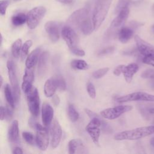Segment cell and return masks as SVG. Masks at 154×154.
Here are the masks:
<instances>
[{
	"mask_svg": "<svg viewBox=\"0 0 154 154\" xmlns=\"http://www.w3.org/2000/svg\"><path fill=\"white\" fill-rule=\"evenodd\" d=\"M49 60V52L45 51L41 54L39 57L38 63V73L40 76H42L46 71L48 62Z\"/></svg>",
	"mask_w": 154,
	"mask_h": 154,
	"instance_id": "23",
	"label": "cell"
},
{
	"mask_svg": "<svg viewBox=\"0 0 154 154\" xmlns=\"http://www.w3.org/2000/svg\"><path fill=\"white\" fill-rule=\"evenodd\" d=\"M130 2L131 0H119L117 5L116 8V11L117 13H119L123 8L128 7Z\"/></svg>",
	"mask_w": 154,
	"mask_h": 154,
	"instance_id": "34",
	"label": "cell"
},
{
	"mask_svg": "<svg viewBox=\"0 0 154 154\" xmlns=\"http://www.w3.org/2000/svg\"><path fill=\"white\" fill-rule=\"evenodd\" d=\"M54 116V109L47 102H44L42 107V119L43 125L48 127L52 123Z\"/></svg>",
	"mask_w": 154,
	"mask_h": 154,
	"instance_id": "16",
	"label": "cell"
},
{
	"mask_svg": "<svg viewBox=\"0 0 154 154\" xmlns=\"http://www.w3.org/2000/svg\"><path fill=\"white\" fill-rule=\"evenodd\" d=\"M129 14V10L128 7H126L121 10L118 13L117 16L114 18V19L111 22L110 26L114 28H117L121 26L127 20Z\"/></svg>",
	"mask_w": 154,
	"mask_h": 154,
	"instance_id": "18",
	"label": "cell"
},
{
	"mask_svg": "<svg viewBox=\"0 0 154 154\" xmlns=\"http://www.w3.org/2000/svg\"><path fill=\"white\" fill-rule=\"evenodd\" d=\"M125 65H123V64H121V65H119L118 66H117L114 71H113V73L114 75L116 76H119L120 75L121 73H123V69L125 67Z\"/></svg>",
	"mask_w": 154,
	"mask_h": 154,
	"instance_id": "41",
	"label": "cell"
},
{
	"mask_svg": "<svg viewBox=\"0 0 154 154\" xmlns=\"http://www.w3.org/2000/svg\"><path fill=\"white\" fill-rule=\"evenodd\" d=\"M5 110H6V116H5V119H7V120H10L12 117V116H13V112L11 110V109L8 107V106H7L5 108Z\"/></svg>",
	"mask_w": 154,
	"mask_h": 154,
	"instance_id": "42",
	"label": "cell"
},
{
	"mask_svg": "<svg viewBox=\"0 0 154 154\" xmlns=\"http://www.w3.org/2000/svg\"><path fill=\"white\" fill-rule=\"evenodd\" d=\"M29 124L31 126H32V128H35V126H36V125H37V123L35 122V120L31 117L29 120Z\"/></svg>",
	"mask_w": 154,
	"mask_h": 154,
	"instance_id": "47",
	"label": "cell"
},
{
	"mask_svg": "<svg viewBox=\"0 0 154 154\" xmlns=\"http://www.w3.org/2000/svg\"><path fill=\"white\" fill-rule=\"evenodd\" d=\"M84 35L90 34L94 29L93 21L91 20L90 17L87 18L80 25L79 28Z\"/></svg>",
	"mask_w": 154,
	"mask_h": 154,
	"instance_id": "25",
	"label": "cell"
},
{
	"mask_svg": "<svg viewBox=\"0 0 154 154\" xmlns=\"http://www.w3.org/2000/svg\"><path fill=\"white\" fill-rule=\"evenodd\" d=\"M134 34V29L130 26H124L122 27L118 32L119 40L120 42L123 43H126L129 41Z\"/></svg>",
	"mask_w": 154,
	"mask_h": 154,
	"instance_id": "21",
	"label": "cell"
},
{
	"mask_svg": "<svg viewBox=\"0 0 154 154\" xmlns=\"http://www.w3.org/2000/svg\"><path fill=\"white\" fill-rule=\"evenodd\" d=\"M9 5V2L7 0H1L0 1V13L1 15H4L7 8Z\"/></svg>",
	"mask_w": 154,
	"mask_h": 154,
	"instance_id": "39",
	"label": "cell"
},
{
	"mask_svg": "<svg viewBox=\"0 0 154 154\" xmlns=\"http://www.w3.org/2000/svg\"><path fill=\"white\" fill-rule=\"evenodd\" d=\"M69 153H86L87 149L84 142L79 138L72 139L68 144Z\"/></svg>",
	"mask_w": 154,
	"mask_h": 154,
	"instance_id": "15",
	"label": "cell"
},
{
	"mask_svg": "<svg viewBox=\"0 0 154 154\" xmlns=\"http://www.w3.org/2000/svg\"><path fill=\"white\" fill-rule=\"evenodd\" d=\"M134 39L137 49L141 55L144 56L149 55H154V46L153 45L144 41L137 35H135Z\"/></svg>",
	"mask_w": 154,
	"mask_h": 154,
	"instance_id": "13",
	"label": "cell"
},
{
	"mask_svg": "<svg viewBox=\"0 0 154 154\" xmlns=\"http://www.w3.org/2000/svg\"><path fill=\"white\" fill-rule=\"evenodd\" d=\"M154 134V125L143 126L117 133L114 138L117 141L136 140Z\"/></svg>",
	"mask_w": 154,
	"mask_h": 154,
	"instance_id": "1",
	"label": "cell"
},
{
	"mask_svg": "<svg viewBox=\"0 0 154 154\" xmlns=\"http://www.w3.org/2000/svg\"><path fill=\"white\" fill-rule=\"evenodd\" d=\"M138 65L136 63H131L125 66L122 73L127 82L130 83L131 82L134 75L138 72Z\"/></svg>",
	"mask_w": 154,
	"mask_h": 154,
	"instance_id": "19",
	"label": "cell"
},
{
	"mask_svg": "<svg viewBox=\"0 0 154 154\" xmlns=\"http://www.w3.org/2000/svg\"><path fill=\"white\" fill-rule=\"evenodd\" d=\"M13 153H15V154H22L23 153V151L22 150L21 148H20L19 147H16L13 149Z\"/></svg>",
	"mask_w": 154,
	"mask_h": 154,
	"instance_id": "46",
	"label": "cell"
},
{
	"mask_svg": "<svg viewBox=\"0 0 154 154\" xmlns=\"http://www.w3.org/2000/svg\"><path fill=\"white\" fill-rule=\"evenodd\" d=\"M26 15L23 13H19L14 15L11 18V22L13 25L18 26L26 22Z\"/></svg>",
	"mask_w": 154,
	"mask_h": 154,
	"instance_id": "27",
	"label": "cell"
},
{
	"mask_svg": "<svg viewBox=\"0 0 154 154\" xmlns=\"http://www.w3.org/2000/svg\"><path fill=\"white\" fill-rule=\"evenodd\" d=\"M40 49L37 48L32 51L27 57L25 61V65L27 68H33L39 59Z\"/></svg>",
	"mask_w": 154,
	"mask_h": 154,
	"instance_id": "22",
	"label": "cell"
},
{
	"mask_svg": "<svg viewBox=\"0 0 154 154\" xmlns=\"http://www.w3.org/2000/svg\"><path fill=\"white\" fill-rule=\"evenodd\" d=\"M109 71L108 67H103L97 70L93 73V76L96 79H99L105 76Z\"/></svg>",
	"mask_w": 154,
	"mask_h": 154,
	"instance_id": "33",
	"label": "cell"
},
{
	"mask_svg": "<svg viewBox=\"0 0 154 154\" xmlns=\"http://www.w3.org/2000/svg\"><path fill=\"white\" fill-rule=\"evenodd\" d=\"M25 94L26 95L29 110L34 117H37L40 111V97L38 90L35 87L32 86Z\"/></svg>",
	"mask_w": 154,
	"mask_h": 154,
	"instance_id": "4",
	"label": "cell"
},
{
	"mask_svg": "<svg viewBox=\"0 0 154 154\" xmlns=\"http://www.w3.org/2000/svg\"><path fill=\"white\" fill-rule=\"evenodd\" d=\"M32 40H28L22 45V49H21V58L22 60H23L28 55V51L31 48V46H32Z\"/></svg>",
	"mask_w": 154,
	"mask_h": 154,
	"instance_id": "32",
	"label": "cell"
},
{
	"mask_svg": "<svg viewBox=\"0 0 154 154\" xmlns=\"http://www.w3.org/2000/svg\"><path fill=\"white\" fill-rule=\"evenodd\" d=\"M52 102L55 106H58L60 102V99L57 95H54L52 97Z\"/></svg>",
	"mask_w": 154,
	"mask_h": 154,
	"instance_id": "43",
	"label": "cell"
},
{
	"mask_svg": "<svg viewBox=\"0 0 154 154\" xmlns=\"http://www.w3.org/2000/svg\"><path fill=\"white\" fill-rule=\"evenodd\" d=\"M7 67L8 70L9 80L11 85L15 102L17 103L20 99V89L19 87L16 67L13 61L11 60H8L7 63Z\"/></svg>",
	"mask_w": 154,
	"mask_h": 154,
	"instance_id": "6",
	"label": "cell"
},
{
	"mask_svg": "<svg viewBox=\"0 0 154 154\" xmlns=\"http://www.w3.org/2000/svg\"><path fill=\"white\" fill-rule=\"evenodd\" d=\"M71 67L76 70H87L88 64L83 60H73L70 63Z\"/></svg>",
	"mask_w": 154,
	"mask_h": 154,
	"instance_id": "29",
	"label": "cell"
},
{
	"mask_svg": "<svg viewBox=\"0 0 154 154\" xmlns=\"http://www.w3.org/2000/svg\"><path fill=\"white\" fill-rule=\"evenodd\" d=\"M152 12H153V14H154V4H153V5H152Z\"/></svg>",
	"mask_w": 154,
	"mask_h": 154,
	"instance_id": "53",
	"label": "cell"
},
{
	"mask_svg": "<svg viewBox=\"0 0 154 154\" xmlns=\"http://www.w3.org/2000/svg\"><path fill=\"white\" fill-rule=\"evenodd\" d=\"M61 35L72 53L79 57L85 55L84 51L79 46L78 37L72 27L64 26L61 30Z\"/></svg>",
	"mask_w": 154,
	"mask_h": 154,
	"instance_id": "2",
	"label": "cell"
},
{
	"mask_svg": "<svg viewBox=\"0 0 154 154\" xmlns=\"http://www.w3.org/2000/svg\"><path fill=\"white\" fill-rule=\"evenodd\" d=\"M53 80L54 81L57 88H58L60 90L64 91L66 88V81L64 79V78L60 75H57L52 78Z\"/></svg>",
	"mask_w": 154,
	"mask_h": 154,
	"instance_id": "30",
	"label": "cell"
},
{
	"mask_svg": "<svg viewBox=\"0 0 154 154\" xmlns=\"http://www.w3.org/2000/svg\"><path fill=\"white\" fill-rule=\"evenodd\" d=\"M102 120L98 117L91 119L90 122L85 127V130L91 138L93 143L99 145V137L100 135V127L102 126Z\"/></svg>",
	"mask_w": 154,
	"mask_h": 154,
	"instance_id": "7",
	"label": "cell"
},
{
	"mask_svg": "<svg viewBox=\"0 0 154 154\" xmlns=\"http://www.w3.org/2000/svg\"><path fill=\"white\" fill-rule=\"evenodd\" d=\"M57 1L63 3V4H70L73 2V0H57Z\"/></svg>",
	"mask_w": 154,
	"mask_h": 154,
	"instance_id": "48",
	"label": "cell"
},
{
	"mask_svg": "<svg viewBox=\"0 0 154 154\" xmlns=\"http://www.w3.org/2000/svg\"><path fill=\"white\" fill-rule=\"evenodd\" d=\"M141 76L145 79H154V69H148L143 72L141 74Z\"/></svg>",
	"mask_w": 154,
	"mask_h": 154,
	"instance_id": "36",
	"label": "cell"
},
{
	"mask_svg": "<svg viewBox=\"0 0 154 154\" xmlns=\"http://www.w3.org/2000/svg\"><path fill=\"white\" fill-rule=\"evenodd\" d=\"M19 123L17 120H13L8 131V139L10 142L15 143L19 140Z\"/></svg>",
	"mask_w": 154,
	"mask_h": 154,
	"instance_id": "20",
	"label": "cell"
},
{
	"mask_svg": "<svg viewBox=\"0 0 154 154\" xmlns=\"http://www.w3.org/2000/svg\"><path fill=\"white\" fill-rule=\"evenodd\" d=\"M68 116L69 119L72 122H76L79 117L78 112L76 110L74 106L72 104H69L68 106Z\"/></svg>",
	"mask_w": 154,
	"mask_h": 154,
	"instance_id": "31",
	"label": "cell"
},
{
	"mask_svg": "<svg viewBox=\"0 0 154 154\" xmlns=\"http://www.w3.org/2000/svg\"><path fill=\"white\" fill-rule=\"evenodd\" d=\"M57 88V87L52 78L46 80L44 85V93L46 97H52Z\"/></svg>",
	"mask_w": 154,
	"mask_h": 154,
	"instance_id": "24",
	"label": "cell"
},
{
	"mask_svg": "<svg viewBox=\"0 0 154 154\" xmlns=\"http://www.w3.org/2000/svg\"><path fill=\"white\" fill-rule=\"evenodd\" d=\"M149 113L154 114V108H152L149 109Z\"/></svg>",
	"mask_w": 154,
	"mask_h": 154,
	"instance_id": "50",
	"label": "cell"
},
{
	"mask_svg": "<svg viewBox=\"0 0 154 154\" xmlns=\"http://www.w3.org/2000/svg\"><path fill=\"white\" fill-rule=\"evenodd\" d=\"M129 24H130V27L132 28V29H135L143 25L141 23H140L136 21H132L130 22Z\"/></svg>",
	"mask_w": 154,
	"mask_h": 154,
	"instance_id": "44",
	"label": "cell"
},
{
	"mask_svg": "<svg viewBox=\"0 0 154 154\" xmlns=\"http://www.w3.org/2000/svg\"><path fill=\"white\" fill-rule=\"evenodd\" d=\"M132 109V106L131 105H119L102 110L100 112V116L104 119L113 120L118 118L122 114L131 111Z\"/></svg>",
	"mask_w": 154,
	"mask_h": 154,
	"instance_id": "9",
	"label": "cell"
},
{
	"mask_svg": "<svg viewBox=\"0 0 154 154\" xmlns=\"http://www.w3.org/2000/svg\"><path fill=\"white\" fill-rule=\"evenodd\" d=\"M142 61L143 63L154 67V55H149L144 56Z\"/></svg>",
	"mask_w": 154,
	"mask_h": 154,
	"instance_id": "38",
	"label": "cell"
},
{
	"mask_svg": "<svg viewBox=\"0 0 154 154\" xmlns=\"http://www.w3.org/2000/svg\"><path fill=\"white\" fill-rule=\"evenodd\" d=\"M87 93L89 95V96L92 98L94 99L96 97V90L94 88V85L91 83L88 82L87 84Z\"/></svg>",
	"mask_w": 154,
	"mask_h": 154,
	"instance_id": "37",
	"label": "cell"
},
{
	"mask_svg": "<svg viewBox=\"0 0 154 154\" xmlns=\"http://www.w3.org/2000/svg\"><path fill=\"white\" fill-rule=\"evenodd\" d=\"M4 94H5L6 100L7 101L8 105L11 107L14 108L16 102H15L13 93L11 91V88L10 86L7 84L4 87Z\"/></svg>",
	"mask_w": 154,
	"mask_h": 154,
	"instance_id": "26",
	"label": "cell"
},
{
	"mask_svg": "<svg viewBox=\"0 0 154 154\" xmlns=\"http://www.w3.org/2000/svg\"><path fill=\"white\" fill-rule=\"evenodd\" d=\"M150 143L151 146H152L154 147V137L151 138V140H150Z\"/></svg>",
	"mask_w": 154,
	"mask_h": 154,
	"instance_id": "49",
	"label": "cell"
},
{
	"mask_svg": "<svg viewBox=\"0 0 154 154\" xmlns=\"http://www.w3.org/2000/svg\"><path fill=\"white\" fill-rule=\"evenodd\" d=\"M147 101L154 102V95L143 91H137L116 98L119 103H124L131 101Z\"/></svg>",
	"mask_w": 154,
	"mask_h": 154,
	"instance_id": "8",
	"label": "cell"
},
{
	"mask_svg": "<svg viewBox=\"0 0 154 154\" xmlns=\"http://www.w3.org/2000/svg\"><path fill=\"white\" fill-rule=\"evenodd\" d=\"M22 137L23 138V139L25 140V141L29 144L30 145H32L34 144V136L32 135V134H31L29 132H23L22 133Z\"/></svg>",
	"mask_w": 154,
	"mask_h": 154,
	"instance_id": "35",
	"label": "cell"
},
{
	"mask_svg": "<svg viewBox=\"0 0 154 154\" xmlns=\"http://www.w3.org/2000/svg\"><path fill=\"white\" fill-rule=\"evenodd\" d=\"M151 29H152V31L154 33V25H153L152 26V28H151Z\"/></svg>",
	"mask_w": 154,
	"mask_h": 154,
	"instance_id": "52",
	"label": "cell"
},
{
	"mask_svg": "<svg viewBox=\"0 0 154 154\" xmlns=\"http://www.w3.org/2000/svg\"><path fill=\"white\" fill-rule=\"evenodd\" d=\"M45 29L49 38L53 42H56L60 38V28L57 22L48 21L45 25Z\"/></svg>",
	"mask_w": 154,
	"mask_h": 154,
	"instance_id": "14",
	"label": "cell"
},
{
	"mask_svg": "<svg viewBox=\"0 0 154 154\" xmlns=\"http://www.w3.org/2000/svg\"><path fill=\"white\" fill-rule=\"evenodd\" d=\"M0 79H1V87H2V82H3V79H2V76H0Z\"/></svg>",
	"mask_w": 154,
	"mask_h": 154,
	"instance_id": "51",
	"label": "cell"
},
{
	"mask_svg": "<svg viewBox=\"0 0 154 154\" xmlns=\"http://www.w3.org/2000/svg\"><path fill=\"white\" fill-rule=\"evenodd\" d=\"M35 141L37 147L41 150H46L49 144V135L47 129L37 123L36 126Z\"/></svg>",
	"mask_w": 154,
	"mask_h": 154,
	"instance_id": "11",
	"label": "cell"
},
{
	"mask_svg": "<svg viewBox=\"0 0 154 154\" xmlns=\"http://www.w3.org/2000/svg\"><path fill=\"white\" fill-rule=\"evenodd\" d=\"M22 42L20 38L17 39L13 43L11 46V54L14 58H17L19 57L20 53V51L22 49Z\"/></svg>",
	"mask_w": 154,
	"mask_h": 154,
	"instance_id": "28",
	"label": "cell"
},
{
	"mask_svg": "<svg viewBox=\"0 0 154 154\" xmlns=\"http://www.w3.org/2000/svg\"><path fill=\"white\" fill-rule=\"evenodd\" d=\"M34 81V72L32 68H26L25 74L23 77V82L22 84V90L25 93H27L32 87Z\"/></svg>",
	"mask_w": 154,
	"mask_h": 154,
	"instance_id": "17",
	"label": "cell"
},
{
	"mask_svg": "<svg viewBox=\"0 0 154 154\" xmlns=\"http://www.w3.org/2000/svg\"><path fill=\"white\" fill-rule=\"evenodd\" d=\"M112 0H96L92 16L94 29H97L105 20Z\"/></svg>",
	"mask_w": 154,
	"mask_h": 154,
	"instance_id": "3",
	"label": "cell"
},
{
	"mask_svg": "<svg viewBox=\"0 0 154 154\" xmlns=\"http://www.w3.org/2000/svg\"><path fill=\"white\" fill-rule=\"evenodd\" d=\"M51 134V144L52 148L55 149L59 145L61 137H62V129L58 121L55 119L51 124L50 128Z\"/></svg>",
	"mask_w": 154,
	"mask_h": 154,
	"instance_id": "12",
	"label": "cell"
},
{
	"mask_svg": "<svg viewBox=\"0 0 154 154\" xmlns=\"http://www.w3.org/2000/svg\"><path fill=\"white\" fill-rule=\"evenodd\" d=\"M0 111H1V120H3L4 119H5V116H6L5 108L1 106V109H0Z\"/></svg>",
	"mask_w": 154,
	"mask_h": 154,
	"instance_id": "45",
	"label": "cell"
},
{
	"mask_svg": "<svg viewBox=\"0 0 154 154\" xmlns=\"http://www.w3.org/2000/svg\"><path fill=\"white\" fill-rule=\"evenodd\" d=\"M115 48L114 46H108L106 48H105L103 49H102V50H100L98 54L99 55H106L110 53H112L114 52Z\"/></svg>",
	"mask_w": 154,
	"mask_h": 154,
	"instance_id": "40",
	"label": "cell"
},
{
	"mask_svg": "<svg viewBox=\"0 0 154 154\" xmlns=\"http://www.w3.org/2000/svg\"><path fill=\"white\" fill-rule=\"evenodd\" d=\"M89 17V11L86 8L79 9L74 11L69 17L67 23L69 26L75 28H79L81 23Z\"/></svg>",
	"mask_w": 154,
	"mask_h": 154,
	"instance_id": "10",
	"label": "cell"
},
{
	"mask_svg": "<svg viewBox=\"0 0 154 154\" xmlns=\"http://www.w3.org/2000/svg\"><path fill=\"white\" fill-rule=\"evenodd\" d=\"M46 9L44 7H36L31 9L27 14L26 23L29 28L34 29L44 17Z\"/></svg>",
	"mask_w": 154,
	"mask_h": 154,
	"instance_id": "5",
	"label": "cell"
}]
</instances>
